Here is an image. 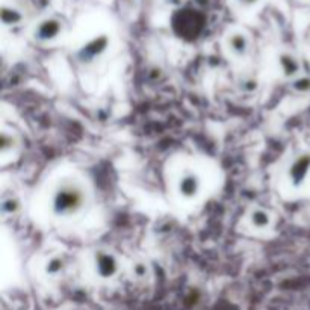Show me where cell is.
Wrapping results in <instances>:
<instances>
[{"mask_svg":"<svg viewBox=\"0 0 310 310\" xmlns=\"http://www.w3.org/2000/svg\"><path fill=\"white\" fill-rule=\"evenodd\" d=\"M106 44H108V38L106 36H98L95 39H92L91 42H88L83 48H82V58L85 61L86 59H92L95 55H98L100 51H103L106 48Z\"/></svg>","mask_w":310,"mask_h":310,"instance_id":"obj_7","label":"cell"},{"mask_svg":"<svg viewBox=\"0 0 310 310\" xmlns=\"http://www.w3.org/2000/svg\"><path fill=\"white\" fill-rule=\"evenodd\" d=\"M229 47H230V50H232L235 55L242 56V55H245L247 50H248V38H247L244 33H239V32L232 33V35L229 36Z\"/></svg>","mask_w":310,"mask_h":310,"instance_id":"obj_8","label":"cell"},{"mask_svg":"<svg viewBox=\"0 0 310 310\" xmlns=\"http://www.w3.org/2000/svg\"><path fill=\"white\" fill-rule=\"evenodd\" d=\"M2 20L5 24H17L21 21V14L15 9H11V8H3L2 9Z\"/></svg>","mask_w":310,"mask_h":310,"instance_id":"obj_11","label":"cell"},{"mask_svg":"<svg viewBox=\"0 0 310 310\" xmlns=\"http://www.w3.org/2000/svg\"><path fill=\"white\" fill-rule=\"evenodd\" d=\"M251 223L257 229H267L271 224V217H270L268 212H265L262 209H257V211H254L251 214Z\"/></svg>","mask_w":310,"mask_h":310,"instance_id":"obj_10","label":"cell"},{"mask_svg":"<svg viewBox=\"0 0 310 310\" xmlns=\"http://www.w3.org/2000/svg\"><path fill=\"white\" fill-rule=\"evenodd\" d=\"M95 270L101 277L108 279L117 273L118 262L112 254H109L106 251H97L95 253Z\"/></svg>","mask_w":310,"mask_h":310,"instance_id":"obj_5","label":"cell"},{"mask_svg":"<svg viewBox=\"0 0 310 310\" xmlns=\"http://www.w3.org/2000/svg\"><path fill=\"white\" fill-rule=\"evenodd\" d=\"M133 271H135V274H136L138 277H144V276L147 274V267H145L144 264H136L135 268H133Z\"/></svg>","mask_w":310,"mask_h":310,"instance_id":"obj_15","label":"cell"},{"mask_svg":"<svg viewBox=\"0 0 310 310\" xmlns=\"http://www.w3.org/2000/svg\"><path fill=\"white\" fill-rule=\"evenodd\" d=\"M62 30V23L58 18H45L35 27V38L39 41H51Z\"/></svg>","mask_w":310,"mask_h":310,"instance_id":"obj_4","label":"cell"},{"mask_svg":"<svg viewBox=\"0 0 310 310\" xmlns=\"http://www.w3.org/2000/svg\"><path fill=\"white\" fill-rule=\"evenodd\" d=\"M64 268V261L61 257H53L47 262V267H45V271L48 274H56L59 271H62Z\"/></svg>","mask_w":310,"mask_h":310,"instance_id":"obj_12","label":"cell"},{"mask_svg":"<svg viewBox=\"0 0 310 310\" xmlns=\"http://www.w3.org/2000/svg\"><path fill=\"white\" fill-rule=\"evenodd\" d=\"M294 86H295L298 91H306V89H309L310 88V79H307V77L298 79V80H295Z\"/></svg>","mask_w":310,"mask_h":310,"instance_id":"obj_14","label":"cell"},{"mask_svg":"<svg viewBox=\"0 0 310 310\" xmlns=\"http://www.w3.org/2000/svg\"><path fill=\"white\" fill-rule=\"evenodd\" d=\"M310 173V154H301L289 168V180L294 186H300L307 179Z\"/></svg>","mask_w":310,"mask_h":310,"instance_id":"obj_3","label":"cell"},{"mask_svg":"<svg viewBox=\"0 0 310 310\" xmlns=\"http://www.w3.org/2000/svg\"><path fill=\"white\" fill-rule=\"evenodd\" d=\"M201 24H203L201 17L192 9H182L177 14H174V18H173L174 30L180 36H185V38L195 36L200 32Z\"/></svg>","mask_w":310,"mask_h":310,"instance_id":"obj_2","label":"cell"},{"mask_svg":"<svg viewBox=\"0 0 310 310\" xmlns=\"http://www.w3.org/2000/svg\"><path fill=\"white\" fill-rule=\"evenodd\" d=\"M200 191V179L194 173H186L179 182V192L185 198H192Z\"/></svg>","mask_w":310,"mask_h":310,"instance_id":"obj_6","label":"cell"},{"mask_svg":"<svg viewBox=\"0 0 310 310\" xmlns=\"http://www.w3.org/2000/svg\"><path fill=\"white\" fill-rule=\"evenodd\" d=\"M85 201L83 189L76 183L61 185L53 195V211L56 215L68 217L76 214Z\"/></svg>","mask_w":310,"mask_h":310,"instance_id":"obj_1","label":"cell"},{"mask_svg":"<svg viewBox=\"0 0 310 310\" xmlns=\"http://www.w3.org/2000/svg\"><path fill=\"white\" fill-rule=\"evenodd\" d=\"M17 209H18V201H17V200L8 198V200L3 201V211H5L6 214H14Z\"/></svg>","mask_w":310,"mask_h":310,"instance_id":"obj_13","label":"cell"},{"mask_svg":"<svg viewBox=\"0 0 310 310\" xmlns=\"http://www.w3.org/2000/svg\"><path fill=\"white\" fill-rule=\"evenodd\" d=\"M279 62H280V67H282L283 73H285L286 76H289V77H291V76H295V74L300 71V62H298V59H297L295 56H292L291 53H282Z\"/></svg>","mask_w":310,"mask_h":310,"instance_id":"obj_9","label":"cell"},{"mask_svg":"<svg viewBox=\"0 0 310 310\" xmlns=\"http://www.w3.org/2000/svg\"><path fill=\"white\" fill-rule=\"evenodd\" d=\"M239 6H244V8H250V6H254L259 0H236Z\"/></svg>","mask_w":310,"mask_h":310,"instance_id":"obj_16","label":"cell"}]
</instances>
